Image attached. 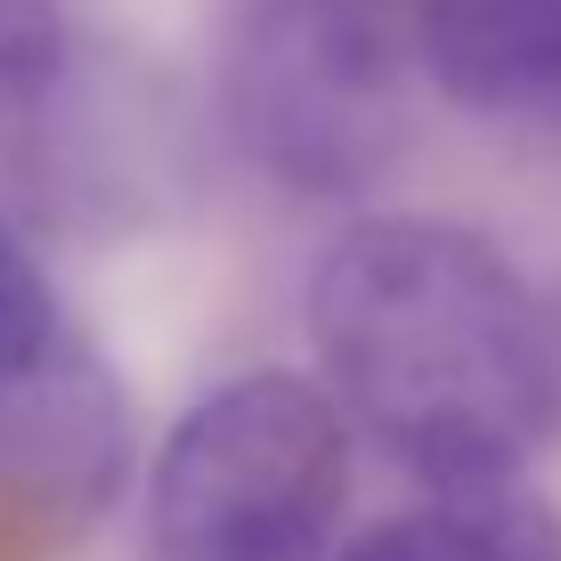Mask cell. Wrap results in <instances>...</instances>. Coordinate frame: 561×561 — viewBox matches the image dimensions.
Returning <instances> with one entry per match:
<instances>
[{
	"mask_svg": "<svg viewBox=\"0 0 561 561\" xmlns=\"http://www.w3.org/2000/svg\"><path fill=\"white\" fill-rule=\"evenodd\" d=\"M309 358L423 496L520 489L561 439V318L463 220L366 211L309 268Z\"/></svg>",
	"mask_w": 561,
	"mask_h": 561,
	"instance_id": "1",
	"label": "cell"
},
{
	"mask_svg": "<svg viewBox=\"0 0 561 561\" xmlns=\"http://www.w3.org/2000/svg\"><path fill=\"white\" fill-rule=\"evenodd\" d=\"M415 0H228L220 123L261 180L301 204H351L415 147Z\"/></svg>",
	"mask_w": 561,
	"mask_h": 561,
	"instance_id": "2",
	"label": "cell"
},
{
	"mask_svg": "<svg viewBox=\"0 0 561 561\" xmlns=\"http://www.w3.org/2000/svg\"><path fill=\"white\" fill-rule=\"evenodd\" d=\"M358 439L318 375H228L147 463L154 561H325L351 513Z\"/></svg>",
	"mask_w": 561,
	"mask_h": 561,
	"instance_id": "3",
	"label": "cell"
},
{
	"mask_svg": "<svg viewBox=\"0 0 561 561\" xmlns=\"http://www.w3.org/2000/svg\"><path fill=\"white\" fill-rule=\"evenodd\" d=\"M123 472L130 408L82 334H66L33 375L0 382V537L57 553L123 496Z\"/></svg>",
	"mask_w": 561,
	"mask_h": 561,
	"instance_id": "4",
	"label": "cell"
},
{
	"mask_svg": "<svg viewBox=\"0 0 561 561\" xmlns=\"http://www.w3.org/2000/svg\"><path fill=\"white\" fill-rule=\"evenodd\" d=\"M423 90L472 130L561 154V0H415Z\"/></svg>",
	"mask_w": 561,
	"mask_h": 561,
	"instance_id": "5",
	"label": "cell"
},
{
	"mask_svg": "<svg viewBox=\"0 0 561 561\" xmlns=\"http://www.w3.org/2000/svg\"><path fill=\"white\" fill-rule=\"evenodd\" d=\"M342 561H561V520L529 480L520 489H463L375 520L366 537L342 546Z\"/></svg>",
	"mask_w": 561,
	"mask_h": 561,
	"instance_id": "6",
	"label": "cell"
},
{
	"mask_svg": "<svg viewBox=\"0 0 561 561\" xmlns=\"http://www.w3.org/2000/svg\"><path fill=\"white\" fill-rule=\"evenodd\" d=\"M66 334H73V318H66V301H57L49 268L33 261V244L16 237L9 220H0V382L33 375Z\"/></svg>",
	"mask_w": 561,
	"mask_h": 561,
	"instance_id": "7",
	"label": "cell"
},
{
	"mask_svg": "<svg viewBox=\"0 0 561 561\" xmlns=\"http://www.w3.org/2000/svg\"><path fill=\"white\" fill-rule=\"evenodd\" d=\"M66 82V0H0V114H33Z\"/></svg>",
	"mask_w": 561,
	"mask_h": 561,
	"instance_id": "8",
	"label": "cell"
}]
</instances>
